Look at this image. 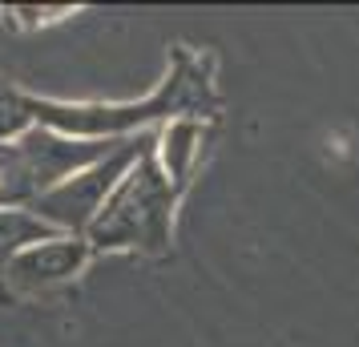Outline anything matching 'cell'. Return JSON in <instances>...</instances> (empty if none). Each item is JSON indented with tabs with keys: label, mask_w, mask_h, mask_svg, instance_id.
Instances as JSON below:
<instances>
[{
	"label": "cell",
	"mask_w": 359,
	"mask_h": 347,
	"mask_svg": "<svg viewBox=\"0 0 359 347\" xmlns=\"http://www.w3.org/2000/svg\"><path fill=\"white\" fill-rule=\"evenodd\" d=\"M33 125H36V117H33V105L29 101L0 97V146L4 142H17L20 133H29Z\"/></svg>",
	"instance_id": "cell-7"
},
{
	"label": "cell",
	"mask_w": 359,
	"mask_h": 347,
	"mask_svg": "<svg viewBox=\"0 0 359 347\" xmlns=\"http://www.w3.org/2000/svg\"><path fill=\"white\" fill-rule=\"evenodd\" d=\"M198 149V125L194 121H170L162 130V146H158V170L165 174V182H178L186 174V165Z\"/></svg>",
	"instance_id": "cell-6"
},
{
	"label": "cell",
	"mask_w": 359,
	"mask_h": 347,
	"mask_svg": "<svg viewBox=\"0 0 359 347\" xmlns=\"http://www.w3.org/2000/svg\"><path fill=\"white\" fill-rule=\"evenodd\" d=\"M114 149V142H85V137H65L57 130L33 125L17 142L0 146V210L33 206L53 186H61L65 178L109 158Z\"/></svg>",
	"instance_id": "cell-1"
},
{
	"label": "cell",
	"mask_w": 359,
	"mask_h": 347,
	"mask_svg": "<svg viewBox=\"0 0 359 347\" xmlns=\"http://www.w3.org/2000/svg\"><path fill=\"white\" fill-rule=\"evenodd\" d=\"M142 154H146L142 146H117L109 158H101V162H93L89 170L65 178L61 186H53L49 194H41V198L29 206V215H36L57 234H77V238H81V234L89 231V222L101 215L105 198L114 194V186L126 178V170H130Z\"/></svg>",
	"instance_id": "cell-3"
},
{
	"label": "cell",
	"mask_w": 359,
	"mask_h": 347,
	"mask_svg": "<svg viewBox=\"0 0 359 347\" xmlns=\"http://www.w3.org/2000/svg\"><path fill=\"white\" fill-rule=\"evenodd\" d=\"M170 231V182L158 162L142 154L114 186L101 215L89 222L85 243L93 247H162Z\"/></svg>",
	"instance_id": "cell-2"
},
{
	"label": "cell",
	"mask_w": 359,
	"mask_h": 347,
	"mask_svg": "<svg viewBox=\"0 0 359 347\" xmlns=\"http://www.w3.org/2000/svg\"><path fill=\"white\" fill-rule=\"evenodd\" d=\"M89 259V243L77 234H53L45 243H33L20 254L8 259V279L17 287H45V283H61L77 275Z\"/></svg>",
	"instance_id": "cell-4"
},
{
	"label": "cell",
	"mask_w": 359,
	"mask_h": 347,
	"mask_svg": "<svg viewBox=\"0 0 359 347\" xmlns=\"http://www.w3.org/2000/svg\"><path fill=\"white\" fill-rule=\"evenodd\" d=\"M53 234L57 231L45 226L29 210H0V263H8L13 254H20V250L33 247V243H45Z\"/></svg>",
	"instance_id": "cell-5"
}]
</instances>
